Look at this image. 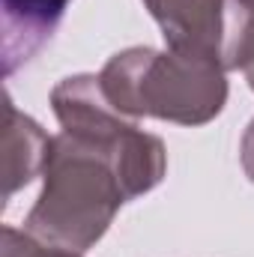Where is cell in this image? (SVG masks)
I'll use <instances>...</instances> for the list:
<instances>
[{"label": "cell", "mask_w": 254, "mask_h": 257, "mask_svg": "<svg viewBox=\"0 0 254 257\" xmlns=\"http://www.w3.org/2000/svg\"><path fill=\"white\" fill-rule=\"evenodd\" d=\"M239 3H242V6H245V9L254 15V0H239Z\"/></svg>", "instance_id": "9c48e42d"}, {"label": "cell", "mask_w": 254, "mask_h": 257, "mask_svg": "<svg viewBox=\"0 0 254 257\" xmlns=\"http://www.w3.org/2000/svg\"><path fill=\"white\" fill-rule=\"evenodd\" d=\"M99 87L123 117H156L177 126H203L227 102V78L215 60L144 45L114 54L99 72Z\"/></svg>", "instance_id": "7a4b0ae2"}, {"label": "cell", "mask_w": 254, "mask_h": 257, "mask_svg": "<svg viewBox=\"0 0 254 257\" xmlns=\"http://www.w3.org/2000/svg\"><path fill=\"white\" fill-rule=\"evenodd\" d=\"M242 72H245V81H248V87L254 90V27H251V36H248V45H245V57H242Z\"/></svg>", "instance_id": "ba28073f"}, {"label": "cell", "mask_w": 254, "mask_h": 257, "mask_svg": "<svg viewBox=\"0 0 254 257\" xmlns=\"http://www.w3.org/2000/svg\"><path fill=\"white\" fill-rule=\"evenodd\" d=\"M3 257H81V251H69L60 245L39 242L27 230L3 227Z\"/></svg>", "instance_id": "8992f818"}, {"label": "cell", "mask_w": 254, "mask_h": 257, "mask_svg": "<svg viewBox=\"0 0 254 257\" xmlns=\"http://www.w3.org/2000/svg\"><path fill=\"white\" fill-rule=\"evenodd\" d=\"M69 0H3V72L24 66L60 27Z\"/></svg>", "instance_id": "277c9868"}, {"label": "cell", "mask_w": 254, "mask_h": 257, "mask_svg": "<svg viewBox=\"0 0 254 257\" xmlns=\"http://www.w3.org/2000/svg\"><path fill=\"white\" fill-rule=\"evenodd\" d=\"M51 138L39 128L36 120L24 117L12 99H6L3 123V200H9L21 186H27L45 168Z\"/></svg>", "instance_id": "5b68a950"}, {"label": "cell", "mask_w": 254, "mask_h": 257, "mask_svg": "<svg viewBox=\"0 0 254 257\" xmlns=\"http://www.w3.org/2000/svg\"><path fill=\"white\" fill-rule=\"evenodd\" d=\"M239 159H242V171H245V177L254 183V120L248 123L245 135H242V144H239Z\"/></svg>", "instance_id": "52a82bcc"}, {"label": "cell", "mask_w": 254, "mask_h": 257, "mask_svg": "<svg viewBox=\"0 0 254 257\" xmlns=\"http://www.w3.org/2000/svg\"><path fill=\"white\" fill-rule=\"evenodd\" d=\"M168 51L215 60L224 72L242 69L254 15L239 0H144Z\"/></svg>", "instance_id": "3957f363"}, {"label": "cell", "mask_w": 254, "mask_h": 257, "mask_svg": "<svg viewBox=\"0 0 254 257\" xmlns=\"http://www.w3.org/2000/svg\"><path fill=\"white\" fill-rule=\"evenodd\" d=\"M63 132L51 138L42 194L24 230L69 251L93 248L120 206L165 180L168 156L156 135L123 117L102 93L99 75H72L51 90Z\"/></svg>", "instance_id": "6da1fadb"}]
</instances>
